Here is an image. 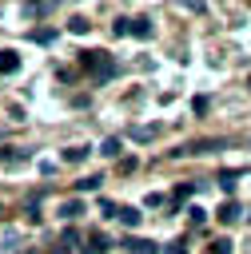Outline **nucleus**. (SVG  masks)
Segmentation results:
<instances>
[{"instance_id":"f257e3e1","label":"nucleus","mask_w":251,"mask_h":254,"mask_svg":"<svg viewBox=\"0 0 251 254\" xmlns=\"http://www.w3.org/2000/svg\"><path fill=\"white\" fill-rule=\"evenodd\" d=\"M80 64L92 71V79H96V83H104V79H112V75H116V60H112L108 52H80Z\"/></svg>"},{"instance_id":"f03ea898","label":"nucleus","mask_w":251,"mask_h":254,"mask_svg":"<svg viewBox=\"0 0 251 254\" xmlns=\"http://www.w3.org/2000/svg\"><path fill=\"white\" fill-rule=\"evenodd\" d=\"M219 147H227V139H195V143L179 147L175 155H207V151H219Z\"/></svg>"},{"instance_id":"7ed1b4c3","label":"nucleus","mask_w":251,"mask_h":254,"mask_svg":"<svg viewBox=\"0 0 251 254\" xmlns=\"http://www.w3.org/2000/svg\"><path fill=\"white\" fill-rule=\"evenodd\" d=\"M215 218H219L223 226H231V222H239V218H243V206H239L235 198H227V202H219V210H215Z\"/></svg>"},{"instance_id":"20e7f679","label":"nucleus","mask_w":251,"mask_h":254,"mask_svg":"<svg viewBox=\"0 0 251 254\" xmlns=\"http://www.w3.org/2000/svg\"><path fill=\"white\" fill-rule=\"evenodd\" d=\"M108 246H112V242H108V238H104V234H100V230H92V234H88V242H84V250H80V254H108Z\"/></svg>"},{"instance_id":"39448f33","label":"nucleus","mask_w":251,"mask_h":254,"mask_svg":"<svg viewBox=\"0 0 251 254\" xmlns=\"http://www.w3.org/2000/svg\"><path fill=\"white\" fill-rule=\"evenodd\" d=\"M12 71H20V56L12 48H0V75H12Z\"/></svg>"},{"instance_id":"423d86ee","label":"nucleus","mask_w":251,"mask_h":254,"mask_svg":"<svg viewBox=\"0 0 251 254\" xmlns=\"http://www.w3.org/2000/svg\"><path fill=\"white\" fill-rule=\"evenodd\" d=\"M124 246H127L131 254H159V250H155V242H147V238H127Z\"/></svg>"},{"instance_id":"0eeeda50","label":"nucleus","mask_w":251,"mask_h":254,"mask_svg":"<svg viewBox=\"0 0 251 254\" xmlns=\"http://www.w3.org/2000/svg\"><path fill=\"white\" fill-rule=\"evenodd\" d=\"M155 28H151V20L147 16H139V20H131V36H139V40H147Z\"/></svg>"},{"instance_id":"6e6552de","label":"nucleus","mask_w":251,"mask_h":254,"mask_svg":"<svg viewBox=\"0 0 251 254\" xmlns=\"http://www.w3.org/2000/svg\"><path fill=\"white\" fill-rule=\"evenodd\" d=\"M116 218H120L124 226H139V218H143V214H139L135 206H120V214H116Z\"/></svg>"},{"instance_id":"1a4fd4ad","label":"nucleus","mask_w":251,"mask_h":254,"mask_svg":"<svg viewBox=\"0 0 251 254\" xmlns=\"http://www.w3.org/2000/svg\"><path fill=\"white\" fill-rule=\"evenodd\" d=\"M60 214H64V218H76V214H84V202H80V198H72V202H64V206H60Z\"/></svg>"},{"instance_id":"9d476101","label":"nucleus","mask_w":251,"mask_h":254,"mask_svg":"<svg viewBox=\"0 0 251 254\" xmlns=\"http://www.w3.org/2000/svg\"><path fill=\"white\" fill-rule=\"evenodd\" d=\"M131 135H135L139 143H147V139H155V135H159V127H131Z\"/></svg>"},{"instance_id":"9b49d317","label":"nucleus","mask_w":251,"mask_h":254,"mask_svg":"<svg viewBox=\"0 0 251 254\" xmlns=\"http://www.w3.org/2000/svg\"><path fill=\"white\" fill-rule=\"evenodd\" d=\"M84 155H88V147H68L64 151V163H84Z\"/></svg>"},{"instance_id":"f8f14e48","label":"nucleus","mask_w":251,"mask_h":254,"mask_svg":"<svg viewBox=\"0 0 251 254\" xmlns=\"http://www.w3.org/2000/svg\"><path fill=\"white\" fill-rule=\"evenodd\" d=\"M235 183H239V171H219V187L223 190H231Z\"/></svg>"},{"instance_id":"ddd939ff","label":"nucleus","mask_w":251,"mask_h":254,"mask_svg":"<svg viewBox=\"0 0 251 254\" xmlns=\"http://www.w3.org/2000/svg\"><path fill=\"white\" fill-rule=\"evenodd\" d=\"M100 155H108V159H116V155H120V139H104V147H100Z\"/></svg>"},{"instance_id":"4468645a","label":"nucleus","mask_w":251,"mask_h":254,"mask_svg":"<svg viewBox=\"0 0 251 254\" xmlns=\"http://www.w3.org/2000/svg\"><path fill=\"white\" fill-rule=\"evenodd\" d=\"M100 183H104L100 175H88V179H80V183H76V190H96Z\"/></svg>"},{"instance_id":"2eb2a0df","label":"nucleus","mask_w":251,"mask_h":254,"mask_svg":"<svg viewBox=\"0 0 251 254\" xmlns=\"http://www.w3.org/2000/svg\"><path fill=\"white\" fill-rule=\"evenodd\" d=\"M52 12V4H28L24 8V16H48Z\"/></svg>"},{"instance_id":"dca6fc26","label":"nucleus","mask_w":251,"mask_h":254,"mask_svg":"<svg viewBox=\"0 0 251 254\" xmlns=\"http://www.w3.org/2000/svg\"><path fill=\"white\" fill-rule=\"evenodd\" d=\"M32 40H36V44H52L56 32H52V28H40V32H32Z\"/></svg>"},{"instance_id":"f3484780","label":"nucleus","mask_w":251,"mask_h":254,"mask_svg":"<svg viewBox=\"0 0 251 254\" xmlns=\"http://www.w3.org/2000/svg\"><path fill=\"white\" fill-rule=\"evenodd\" d=\"M68 28H72V32H76V36H84V32H88V28H92V24H88V20H84V16H76V20H72V24H68Z\"/></svg>"},{"instance_id":"a211bd4d","label":"nucleus","mask_w":251,"mask_h":254,"mask_svg":"<svg viewBox=\"0 0 251 254\" xmlns=\"http://www.w3.org/2000/svg\"><path fill=\"white\" fill-rule=\"evenodd\" d=\"M112 32H116V36H127V32H131V20H116V28H112Z\"/></svg>"},{"instance_id":"6ab92c4d","label":"nucleus","mask_w":251,"mask_h":254,"mask_svg":"<svg viewBox=\"0 0 251 254\" xmlns=\"http://www.w3.org/2000/svg\"><path fill=\"white\" fill-rule=\"evenodd\" d=\"M191 190H195V183H179V187H175V198H187Z\"/></svg>"},{"instance_id":"aec40b11","label":"nucleus","mask_w":251,"mask_h":254,"mask_svg":"<svg viewBox=\"0 0 251 254\" xmlns=\"http://www.w3.org/2000/svg\"><path fill=\"white\" fill-rule=\"evenodd\" d=\"M167 254H187V242H183V238H175V242L167 246Z\"/></svg>"},{"instance_id":"412c9836","label":"nucleus","mask_w":251,"mask_h":254,"mask_svg":"<svg viewBox=\"0 0 251 254\" xmlns=\"http://www.w3.org/2000/svg\"><path fill=\"white\" fill-rule=\"evenodd\" d=\"M187 214H191V222H203V218H207V210H203V206H191Z\"/></svg>"},{"instance_id":"4be33fe9","label":"nucleus","mask_w":251,"mask_h":254,"mask_svg":"<svg viewBox=\"0 0 251 254\" xmlns=\"http://www.w3.org/2000/svg\"><path fill=\"white\" fill-rule=\"evenodd\" d=\"M247 222H251V210H247Z\"/></svg>"},{"instance_id":"5701e85b","label":"nucleus","mask_w":251,"mask_h":254,"mask_svg":"<svg viewBox=\"0 0 251 254\" xmlns=\"http://www.w3.org/2000/svg\"><path fill=\"white\" fill-rule=\"evenodd\" d=\"M207 254H215V250H207Z\"/></svg>"}]
</instances>
